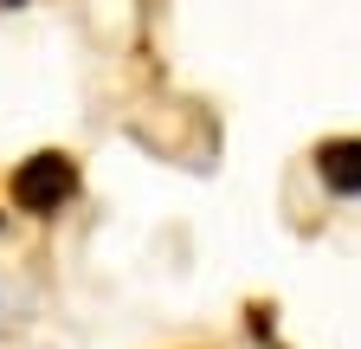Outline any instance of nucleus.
Instances as JSON below:
<instances>
[{
  "label": "nucleus",
  "mask_w": 361,
  "mask_h": 349,
  "mask_svg": "<svg viewBox=\"0 0 361 349\" xmlns=\"http://www.w3.org/2000/svg\"><path fill=\"white\" fill-rule=\"evenodd\" d=\"M316 182L329 194H361V136H336L316 149Z\"/></svg>",
  "instance_id": "f03ea898"
},
{
  "label": "nucleus",
  "mask_w": 361,
  "mask_h": 349,
  "mask_svg": "<svg viewBox=\"0 0 361 349\" xmlns=\"http://www.w3.org/2000/svg\"><path fill=\"white\" fill-rule=\"evenodd\" d=\"M7 194H13V207H20V213H39V220H52V213L78 194V162H71V155H59V149H39V155H26V162L13 168Z\"/></svg>",
  "instance_id": "f257e3e1"
},
{
  "label": "nucleus",
  "mask_w": 361,
  "mask_h": 349,
  "mask_svg": "<svg viewBox=\"0 0 361 349\" xmlns=\"http://www.w3.org/2000/svg\"><path fill=\"white\" fill-rule=\"evenodd\" d=\"M0 7H26V0H0Z\"/></svg>",
  "instance_id": "7ed1b4c3"
}]
</instances>
